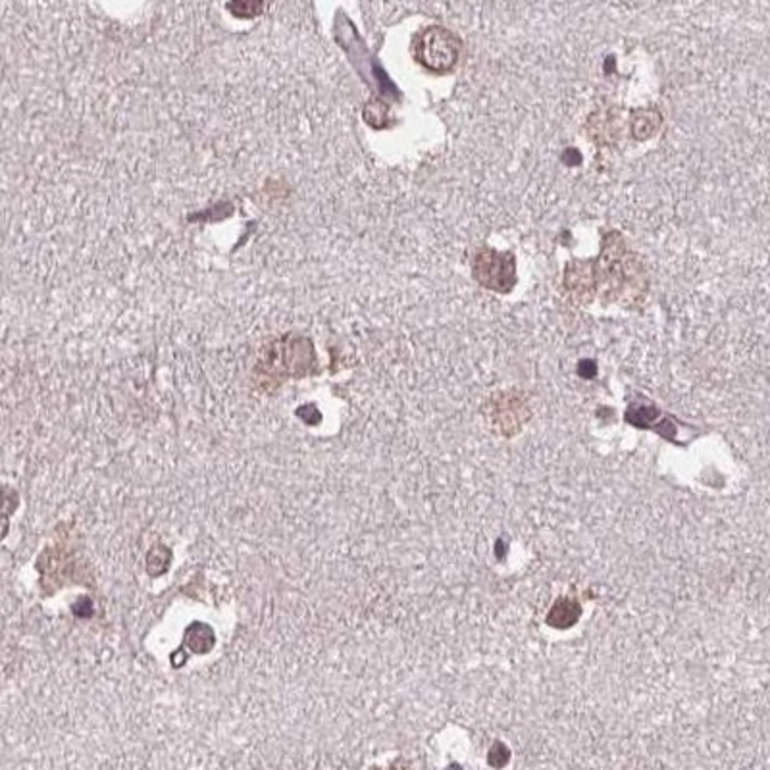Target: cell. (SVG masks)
<instances>
[{
	"instance_id": "obj_3",
	"label": "cell",
	"mask_w": 770,
	"mask_h": 770,
	"mask_svg": "<svg viewBox=\"0 0 770 770\" xmlns=\"http://www.w3.org/2000/svg\"><path fill=\"white\" fill-rule=\"evenodd\" d=\"M659 125H661V116L653 112V110H641V112L634 116L631 133H634V137H638L639 141H646L649 140L651 135H655Z\"/></svg>"
},
{
	"instance_id": "obj_1",
	"label": "cell",
	"mask_w": 770,
	"mask_h": 770,
	"mask_svg": "<svg viewBox=\"0 0 770 770\" xmlns=\"http://www.w3.org/2000/svg\"><path fill=\"white\" fill-rule=\"evenodd\" d=\"M412 52L420 67L426 68L428 72L449 74L459 62L460 41L449 29L432 25L417 35Z\"/></svg>"
},
{
	"instance_id": "obj_2",
	"label": "cell",
	"mask_w": 770,
	"mask_h": 770,
	"mask_svg": "<svg viewBox=\"0 0 770 770\" xmlns=\"http://www.w3.org/2000/svg\"><path fill=\"white\" fill-rule=\"evenodd\" d=\"M474 276L482 286L497 293H508L515 281V256L513 253H497L493 249H482L476 254Z\"/></svg>"
}]
</instances>
